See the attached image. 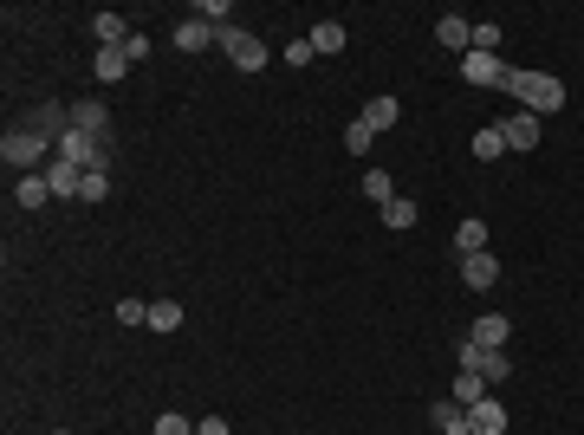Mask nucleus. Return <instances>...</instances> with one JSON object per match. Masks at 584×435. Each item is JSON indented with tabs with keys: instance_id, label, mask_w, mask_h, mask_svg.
I'll use <instances>...</instances> for the list:
<instances>
[{
	"instance_id": "bb28decb",
	"label": "nucleus",
	"mask_w": 584,
	"mask_h": 435,
	"mask_svg": "<svg viewBox=\"0 0 584 435\" xmlns=\"http://www.w3.org/2000/svg\"><path fill=\"white\" fill-rule=\"evenodd\" d=\"M156 435H195V422L176 416V410H162V416H156Z\"/></svg>"
},
{
	"instance_id": "a878e982",
	"label": "nucleus",
	"mask_w": 584,
	"mask_h": 435,
	"mask_svg": "<svg viewBox=\"0 0 584 435\" xmlns=\"http://www.w3.org/2000/svg\"><path fill=\"white\" fill-rule=\"evenodd\" d=\"M118 325H150V299H118Z\"/></svg>"
},
{
	"instance_id": "4468645a",
	"label": "nucleus",
	"mask_w": 584,
	"mask_h": 435,
	"mask_svg": "<svg viewBox=\"0 0 584 435\" xmlns=\"http://www.w3.org/2000/svg\"><path fill=\"white\" fill-rule=\"evenodd\" d=\"M461 254H487V222H475V214L455 222V260H461Z\"/></svg>"
},
{
	"instance_id": "a211bd4d",
	"label": "nucleus",
	"mask_w": 584,
	"mask_h": 435,
	"mask_svg": "<svg viewBox=\"0 0 584 435\" xmlns=\"http://www.w3.org/2000/svg\"><path fill=\"white\" fill-rule=\"evenodd\" d=\"M305 39H312V52H344V39H351V33H344L338 20H318L312 33H305Z\"/></svg>"
},
{
	"instance_id": "423d86ee",
	"label": "nucleus",
	"mask_w": 584,
	"mask_h": 435,
	"mask_svg": "<svg viewBox=\"0 0 584 435\" xmlns=\"http://www.w3.org/2000/svg\"><path fill=\"white\" fill-rule=\"evenodd\" d=\"M467 338H475L481 351H507V338H513V318H507V312H487V318H475V325H467Z\"/></svg>"
},
{
	"instance_id": "7c9ffc66",
	"label": "nucleus",
	"mask_w": 584,
	"mask_h": 435,
	"mask_svg": "<svg viewBox=\"0 0 584 435\" xmlns=\"http://www.w3.org/2000/svg\"><path fill=\"white\" fill-rule=\"evenodd\" d=\"M195 13H202L208 26H228V0H202V7H195Z\"/></svg>"
},
{
	"instance_id": "2eb2a0df",
	"label": "nucleus",
	"mask_w": 584,
	"mask_h": 435,
	"mask_svg": "<svg viewBox=\"0 0 584 435\" xmlns=\"http://www.w3.org/2000/svg\"><path fill=\"white\" fill-rule=\"evenodd\" d=\"M214 39H221V26H208V20H182V26H176V46H182V52H202V46H214Z\"/></svg>"
},
{
	"instance_id": "f3484780",
	"label": "nucleus",
	"mask_w": 584,
	"mask_h": 435,
	"mask_svg": "<svg viewBox=\"0 0 584 435\" xmlns=\"http://www.w3.org/2000/svg\"><path fill=\"white\" fill-rule=\"evenodd\" d=\"M98 78H104V85H118V78L130 72V52L124 46H98V65H92Z\"/></svg>"
},
{
	"instance_id": "dca6fc26",
	"label": "nucleus",
	"mask_w": 584,
	"mask_h": 435,
	"mask_svg": "<svg viewBox=\"0 0 584 435\" xmlns=\"http://www.w3.org/2000/svg\"><path fill=\"white\" fill-rule=\"evenodd\" d=\"M13 202H20V208H46V202H52L46 170H39V176H20V182H13Z\"/></svg>"
},
{
	"instance_id": "b1692460",
	"label": "nucleus",
	"mask_w": 584,
	"mask_h": 435,
	"mask_svg": "<svg viewBox=\"0 0 584 435\" xmlns=\"http://www.w3.org/2000/svg\"><path fill=\"white\" fill-rule=\"evenodd\" d=\"M383 228H415V202H383Z\"/></svg>"
},
{
	"instance_id": "39448f33",
	"label": "nucleus",
	"mask_w": 584,
	"mask_h": 435,
	"mask_svg": "<svg viewBox=\"0 0 584 435\" xmlns=\"http://www.w3.org/2000/svg\"><path fill=\"white\" fill-rule=\"evenodd\" d=\"M455 274H461V286L487 292V286H500V260H493V254H461V260H455Z\"/></svg>"
},
{
	"instance_id": "1a4fd4ad",
	"label": "nucleus",
	"mask_w": 584,
	"mask_h": 435,
	"mask_svg": "<svg viewBox=\"0 0 584 435\" xmlns=\"http://www.w3.org/2000/svg\"><path fill=\"white\" fill-rule=\"evenodd\" d=\"M46 182H52V196H59V202H72L78 188H85V170L65 162V156H52V162H46Z\"/></svg>"
},
{
	"instance_id": "f03ea898",
	"label": "nucleus",
	"mask_w": 584,
	"mask_h": 435,
	"mask_svg": "<svg viewBox=\"0 0 584 435\" xmlns=\"http://www.w3.org/2000/svg\"><path fill=\"white\" fill-rule=\"evenodd\" d=\"M461 78H467V85H481V91H507L513 85V65L507 59H500V52H461Z\"/></svg>"
},
{
	"instance_id": "6ab92c4d",
	"label": "nucleus",
	"mask_w": 584,
	"mask_h": 435,
	"mask_svg": "<svg viewBox=\"0 0 584 435\" xmlns=\"http://www.w3.org/2000/svg\"><path fill=\"white\" fill-rule=\"evenodd\" d=\"M449 396L461 403V410H475V403L487 396V377H475V370H461V377H455V390H449Z\"/></svg>"
},
{
	"instance_id": "ddd939ff",
	"label": "nucleus",
	"mask_w": 584,
	"mask_h": 435,
	"mask_svg": "<svg viewBox=\"0 0 584 435\" xmlns=\"http://www.w3.org/2000/svg\"><path fill=\"white\" fill-rule=\"evenodd\" d=\"M357 117H364L370 130H389V124L403 117V98H389V91H377V98H370V104H364V111H357Z\"/></svg>"
},
{
	"instance_id": "2f4dec72",
	"label": "nucleus",
	"mask_w": 584,
	"mask_h": 435,
	"mask_svg": "<svg viewBox=\"0 0 584 435\" xmlns=\"http://www.w3.org/2000/svg\"><path fill=\"white\" fill-rule=\"evenodd\" d=\"M305 59H318L312 39H292V46H286V65H305Z\"/></svg>"
},
{
	"instance_id": "0eeeda50",
	"label": "nucleus",
	"mask_w": 584,
	"mask_h": 435,
	"mask_svg": "<svg viewBox=\"0 0 584 435\" xmlns=\"http://www.w3.org/2000/svg\"><path fill=\"white\" fill-rule=\"evenodd\" d=\"M539 117L533 111H519V117H500V137H507V150H539Z\"/></svg>"
},
{
	"instance_id": "412c9836",
	"label": "nucleus",
	"mask_w": 584,
	"mask_h": 435,
	"mask_svg": "<svg viewBox=\"0 0 584 435\" xmlns=\"http://www.w3.org/2000/svg\"><path fill=\"white\" fill-rule=\"evenodd\" d=\"M364 196L383 208V202H397V182H389V170H364Z\"/></svg>"
},
{
	"instance_id": "473e14b6",
	"label": "nucleus",
	"mask_w": 584,
	"mask_h": 435,
	"mask_svg": "<svg viewBox=\"0 0 584 435\" xmlns=\"http://www.w3.org/2000/svg\"><path fill=\"white\" fill-rule=\"evenodd\" d=\"M195 435H234V429L221 422V416H202V422H195Z\"/></svg>"
},
{
	"instance_id": "72a5a7b5",
	"label": "nucleus",
	"mask_w": 584,
	"mask_h": 435,
	"mask_svg": "<svg viewBox=\"0 0 584 435\" xmlns=\"http://www.w3.org/2000/svg\"><path fill=\"white\" fill-rule=\"evenodd\" d=\"M52 435H65V429H52Z\"/></svg>"
},
{
	"instance_id": "4be33fe9",
	"label": "nucleus",
	"mask_w": 584,
	"mask_h": 435,
	"mask_svg": "<svg viewBox=\"0 0 584 435\" xmlns=\"http://www.w3.org/2000/svg\"><path fill=\"white\" fill-rule=\"evenodd\" d=\"M150 325H156V332H176V325H182V306H176V299H156V306H150Z\"/></svg>"
},
{
	"instance_id": "7ed1b4c3",
	"label": "nucleus",
	"mask_w": 584,
	"mask_h": 435,
	"mask_svg": "<svg viewBox=\"0 0 584 435\" xmlns=\"http://www.w3.org/2000/svg\"><path fill=\"white\" fill-rule=\"evenodd\" d=\"M221 52H228L234 72H266V46L247 33V26H221Z\"/></svg>"
},
{
	"instance_id": "20e7f679",
	"label": "nucleus",
	"mask_w": 584,
	"mask_h": 435,
	"mask_svg": "<svg viewBox=\"0 0 584 435\" xmlns=\"http://www.w3.org/2000/svg\"><path fill=\"white\" fill-rule=\"evenodd\" d=\"M72 130H85L92 144H110V111H104L98 98H78L72 104Z\"/></svg>"
},
{
	"instance_id": "5701e85b",
	"label": "nucleus",
	"mask_w": 584,
	"mask_h": 435,
	"mask_svg": "<svg viewBox=\"0 0 584 435\" xmlns=\"http://www.w3.org/2000/svg\"><path fill=\"white\" fill-rule=\"evenodd\" d=\"M481 377H487V384H507V377H513V358H507V351H487V358H481Z\"/></svg>"
},
{
	"instance_id": "6e6552de",
	"label": "nucleus",
	"mask_w": 584,
	"mask_h": 435,
	"mask_svg": "<svg viewBox=\"0 0 584 435\" xmlns=\"http://www.w3.org/2000/svg\"><path fill=\"white\" fill-rule=\"evenodd\" d=\"M467 429H475V435H507V403H500V396H481L475 410H467Z\"/></svg>"
},
{
	"instance_id": "f8f14e48",
	"label": "nucleus",
	"mask_w": 584,
	"mask_h": 435,
	"mask_svg": "<svg viewBox=\"0 0 584 435\" xmlns=\"http://www.w3.org/2000/svg\"><path fill=\"white\" fill-rule=\"evenodd\" d=\"M92 33H98V46H130L136 26H130L124 13H92Z\"/></svg>"
},
{
	"instance_id": "c85d7f7f",
	"label": "nucleus",
	"mask_w": 584,
	"mask_h": 435,
	"mask_svg": "<svg viewBox=\"0 0 584 435\" xmlns=\"http://www.w3.org/2000/svg\"><path fill=\"white\" fill-rule=\"evenodd\" d=\"M455 358H461V370H475V377H481V358H487V351H481L475 338H461V351H455Z\"/></svg>"
},
{
	"instance_id": "c756f323",
	"label": "nucleus",
	"mask_w": 584,
	"mask_h": 435,
	"mask_svg": "<svg viewBox=\"0 0 584 435\" xmlns=\"http://www.w3.org/2000/svg\"><path fill=\"white\" fill-rule=\"evenodd\" d=\"M110 196V176H85V188H78V202H104Z\"/></svg>"
},
{
	"instance_id": "393cba45",
	"label": "nucleus",
	"mask_w": 584,
	"mask_h": 435,
	"mask_svg": "<svg viewBox=\"0 0 584 435\" xmlns=\"http://www.w3.org/2000/svg\"><path fill=\"white\" fill-rule=\"evenodd\" d=\"M370 144H377V130H370V124H364V117H357V124H351V130H344V150H351V156H364V150H370Z\"/></svg>"
},
{
	"instance_id": "f257e3e1",
	"label": "nucleus",
	"mask_w": 584,
	"mask_h": 435,
	"mask_svg": "<svg viewBox=\"0 0 584 435\" xmlns=\"http://www.w3.org/2000/svg\"><path fill=\"white\" fill-rule=\"evenodd\" d=\"M533 117H552V111H565V85L552 72H533V65H513V85H507Z\"/></svg>"
},
{
	"instance_id": "9d476101",
	"label": "nucleus",
	"mask_w": 584,
	"mask_h": 435,
	"mask_svg": "<svg viewBox=\"0 0 584 435\" xmlns=\"http://www.w3.org/2000/svg\"><path fill=\"white\" fill-rule=\"evenodd\" d=\"M435 39L449 46V52H475V20H461V13H441V20H435Z\"/></svg>"
},
{
	"instance_id": "cd10ccee",
	"label": "nucleus",
	"mask_w": 584,
	"mask_h": 435,
	"mask_svg": "<svg viewBox=\"0 0 584 435\" xmlns=\"http://www.w3.org/2000/svg\"><path fill=\"white\" fill-rule=\"evenodd\" d=\"M475 52H500V26H493V20L475 26Z\"/></svg>"
},
{
	"instance_id": "aec40b11",
	"label": "nucleus",
	"mask_w": 584,
	"mask_h": 435,
	"mask_svg": "<svg viewBox=\"0 0 584 435\" xmlns=\"http://www.w3.org/2000/svg\"><path fill=\"white\" fill-rule=\"evenodd\" d=\"M475 156H481V162L507 156V137H500V124H481V130H475Z\"/></svg>"
},
{
	"instance_id": "9b49d317",
	"label": "nucleus",
	"mask_w": 584,
	"mask_h": 435,
	"mask_svg": "<svg viewBox=\"0 0 584 435\" xmlns=\"http://www.w3.org/2000/svg\"><path fill=\"white\" fill-rule=\"evenodd\" d=\"M429 422H435V435H475V429H467V410H461L455 396H441L435 410H429Z\"/></svg>"
}]
</instances>
